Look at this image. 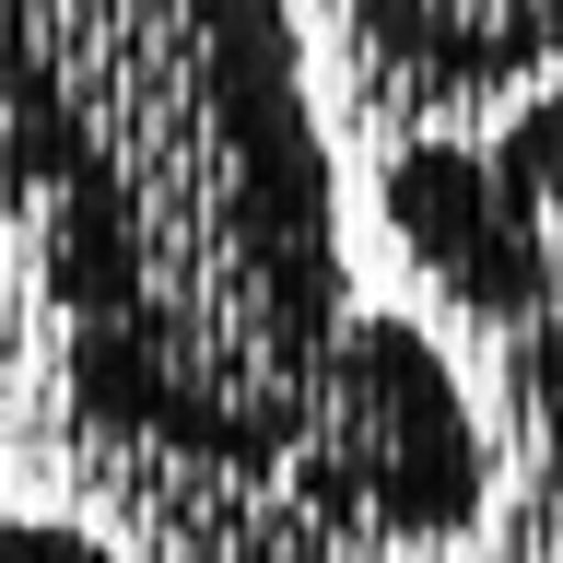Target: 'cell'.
<instances>
[{"mask_svg":"<svg viewBox=\"0 0 563 563\" xmlns=\"http://www.w3.org/2000/svg\"><path fill=\"white\" fill-rule=\"evenodd\" d=\"M0 211L70 434L271 505L352 235L294 0H0Z\"/></svg>","mask_w":563,"mask_h":563,"instance_id":"cell-1","label":"cell"},{"mask_svg":"<svg viewBox=\"0 0 563 563\" xmlns=\"http://www.w3.org/2000/svg\"><path fill=\"white\" fill-rule=\"evenodd\" d=\"M376 223L422 294L493 341L528 457V540L563 563V70L470 130H399L376 165Z\"/></svg>","mask_w":563,"mask_h":563,"instance_id":"cell-2","label":"cell"},{"mask_svg":"<svg viewBox=\"0 0 563 563\" xmlns=\"http://www.w3.org/2000/svg\"><path fill=\"white\" fill-rule=\"evenodd\" d=\"M294 563H411L493 517V422L411 306H352L271 482Z\"/></svg>","mask_w":563,"mask_h":563,"instance_id":"cell-3","label":"cell"},{"mask_svg":"<svg viewBox=\"0 0 563 563\" xmlns=\"http://www.w3.org/2000/svg\"><path fill=\"white\" fill-rule=\"evenodd\" d=\"M352 82L399 130H470L563 70V0H329Z\"/></svg>","mask_w":563,"mask_h":563,"instance_id":"cell-4","label":"cell"},{"mask_svg":"<svg viewBox=\"0 0 563 563\" xmlns=\"http://www.w3.org/2000/svg\"><path fill=\"white\" fill-rule=\"evenodd\" d=\"M0 563H130V552L82 517H0Z\"/></svg>","mask_w":563,"mask_h":563,"instance_id":"cell-5","label":"cell"},{"mask_svg":"<svg viewBox=\"0 0 563 563\" xmlns=\"http://www.w3.org/2000/svg\"><path fill=\"white\" fill-rule=\"evenodd\" d=\"M0 446H12V387H0Z\"/></svg>","mask_w":563,"mask_h":563,"instance_id":"cell-6","label":"cell"},{"mask_svg":"<svg viewBox=\"0 0 563 563\" xmlns=\"http://www.w3.org/2000/svg\"><path fill=\"white\" fill-rule=\"evenodd\" d=\"M411 563H446V552H411Z\"/></svg>","mask_w":563,"mask_h":563,"instance_id":"cell-7","label":"cell"}]
</instances>
